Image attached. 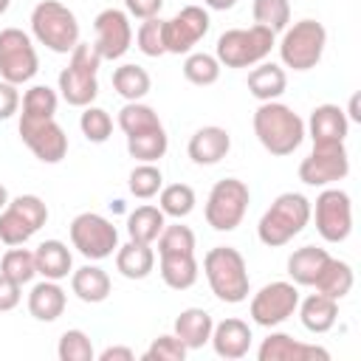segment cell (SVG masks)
I'll list each match as a JSON object with an SVG mask.
<instances>
[{
  "mask_svg": "<svg viewBox=\"0 0 361 361\" xmlns=\"http://www.w3.org/2000/svg\"><path fill=\"white\" fill-rule=\"evenodd\" d=\"M350 130V118L338 104H319L310 110V118L305 124V133L310 135L313 147L322 144H344Z\"/></svg>",
  "mask_w": 361,
  "mask_h": 361,
  "instance_id": "d6986e66",
  "label": "cell"
},
{
  "mask_svg": "<svg viewBox=\"0 0 361 361\" xmlns=\"http://www.w3.org/2000/svg\"><path fill=\"white\" fill-rule=\"evenodd\" d=\"M330 259V254L319 245H302L296 248L290 257H288V276L293 285H302V288H313L316 276L322 274L324 262Z\"/></svg>",
  "mask_w": 361,
  "mask_h": 361,
  "instance_id": "f1b7e54d",
  "label": "cell"
},
{
  "mask_svg": "<svg viewBox=\"0 0 361 361\" xmlns=\"http://www.w3.org/2000/svg\"><path fill=\"white\" fill-rule=\"evenodd\" d=\"M251 203V192L248 183L240 178H223L212 186L206 206H203V217L214 231H234Z\"/></svg>",
  "mask_w": 361,
  "mask_h": 361,
  "instance_id": "ba28073f",
  "label": "cell"
},
{
  "mask_svg": "<svg viewBox=\"0 0 361 361\" xmlns=\"http://www.w3.org/2000/svg\"><path fill=\"white\" fill-rule=\"evenodd\" d=\"M310 217L316 220V231L324 243H344L353 231V200L338 186H324L310 206Z\"/></svg>",
  "mask_w": 361,
  "mask_h": 361,
  "instance_id": "7c38bea8",
  "label": "cell"
},
{
  "mask_svg": "<svg viewBox=\"0 0 361 361\" xmlns=\"http://www.w3.org/2000/svg\"><path fill=\"white\" fill-rule=\"evenodd\" d=\"M127 186L138 200H149V197H155L161 192L164 175H161V169L155 164H138V166H133V172L127 178Z\"/></svg>",
  "mask_w": 361,
  "mask_h": 361,
  "instance_id": "b9f144b4",
  "label": "cell"
},
{
  "mask_svg": "<svg viewBox=\"0 0 361 361\" xmlns=\"http://www.w3.org/2000/svg\"><path fill=\"white\" fill-rule=\"evenodd\" d=\"M124 8L135 20H149V17H158L161 14L164 0H124Z\"/></svg>",
  "mask_w": 361,
  "mask_h": 361,
  "instance_id": "681fc988",
  "label": "cell"
},
{
  "mask_svg": "<svg viewBox=\"0 0 361 361\" xmlns=\"http://www.w3.org/2000/svg\"><path fill=\"white\" fill-rule=\"evenodd\" d=\"M65 305H68V293L54 279L37 282L28 293V313L37 322H56L65 313Z\"/></svg>",
  "mask_w": 361,
  "mask_h": 361,
  "instance_id": "7402d4cb",
  "label": "cell"
},
{
  "mask_svg": "<svg viewBox=\"0 0 361 361\" xmlns=\"http://www.w3.org/2000/svg\"><path fill=\"white\" fill-rule=\"evenodd\" d=\"M212 330H214V319H212L209 310H203V307H186V310L178 313L172 333L186 344V350H200L203 344H209Z\"/></svg>",
  "mask_w": 361,
  "mask_h": 361,
  "instance_id": "cb8c5ba5",
  "label": "cell"
},
{
  "mask_svg": "<svg viewBox=\"0 0 361 361\" xmlns=\"http://www.w3.org/2000/svg\"><path fill=\"white\" fill-rule=\"evenodd\" d=\"M20 290H23V285H17L6 274H0V313H8V310H14L20 305V299H23Z\"/></svg>",
  "mask_w": 361,
  "mask_h": 361,
  "instance_id": "c3c4849f",
  "label": "cell"
},
{
  "mask_svg": "<svg viewBox=\"0 0 361 361\" xmlns=\"http://www.w3.org/2000/svg\"><path fill=\"white\" fill-rule=\"evenodd\" d=\"M186 353H189L186 344H183L175 333H164V336H158V338L147 347L144 361H183Z\"/></svg>",
  "mask_w": 361,
  "mask_h": 361,
  "instance_id": "bcb514c9",
  "label": "cell"
},
{
  "mask_svg": "<svg viewBox=\"0 0 361 361\" xmlns=\"http://www.w3.org/2000/svg\"><path fill=\"white\" fill-rule=\"evenodd\" d=\"M234 3L237 0H203V6H209L214 11H228V8H234Z\"/></svg>",
  "mask_w": 361,
  "mask_h": 361,
  "instance_id": "816d5d0a",
  "label": "cell"
},
{
  "mask_svg": "<svg viewBox=\"0 0 361 361\" xmlns=\"http://www.w3.org/2000/svg\"><path fill=\"white\" fill-rule=\"evenodd\" d=\"M34 262H37V274L42 279H65L73 271V254L62 240H42L34 251Z\"/></svg>",
  "mask_w": 361,
  "mask_h": 361,
  "instance_id": "603a6c76",
  "label": "cell"
},
{
  "mask_svg": "<svg viewBox=\"0 0 361 361\" xmlns=\"http://www.w3.org/2000/svg\"><path fill=\"white\" fill-rule=\"evenodd\" d=\"M212 17L203 6H183L175 17L164 20V48L166 54H192V48L209 34Z\"/></svg>",
  "mask_w": 361,
  "mask_h": 361,
  "instance_id": "9a60e30c",
  "label": "cell"
},
{
  "mask_svg": "<svg viewBox=\"0 0 361 361\" xmlns=\"http://www.w3.org/2000/svg\"><path fill=\"white\" fill-rule=\"evenodd\" d=\"M169 149V135L161 127H152V130H144V133H133L127 135V152L130 158H135L138 164H155L166 155Z\"/></svg>",
  "mask_w": 361,
  "mask_h": 361,
  "instance_id": "4dcf8cb0",
  "label": "cell"
},
{
  "mask_svg": "<svg viewBox=\"0 0 361 361\" xmlns=\"http://www.w3.org/2000/svg\"><path fill=\"white\" fill-rule=\"evenodd\" d=\"M288 87V73L276 62H259L248 73V93L257 102H276Z\"/></svg>",
  "mask_w": 361,
  "mask_h": 361,
  "instance_id": "484cf974",
  "label": "cell"
},
{
  "mask_svg": "<svg viewBox=\"0 0 361 361\" xmlns=\"http://www.w3.org/2000/svg\"><path fill=\"white\" fill-rule=\"evenodd\" d=\"M166 226V214L158 209V206H135L130 214H127V234L130 240L135 243H147L152 245L158 240V234L164 231Z\"/></svg>",
  "mask_w": 361,
  "mask_h": 361,
  "instance_id": "1f68e13d",
  "label": "cell"
},
{
  "mask_svg": "<svg viewBox=\"0 0 361 361\" xmlns=\"http://www.w3.org/2000/svg\"><path fill=\"white\" fill-rule=\"evenodd\" d=\"M350 172V155L344 144H322L313 147L307 158L299 164V180L305 186H330L344 180Z\"/></svg>",
  "mask_w": 361,
  "mask_h": 361,
  "instance_id": "2e32d148",
  "label": "cell"
},
{
  "mask_svg": "<svg viewBox=\"0 0 361 361\" xmlns=\"http://www.w3.org/2000/svg\"><path fill=\"white\" fill-rule=\"evenodd\" d=\"M39 56L34 48V37L23 28H3L0 31V79L11 85H25L37 76Z\"/></svg>",
  "mask_w": 361,
  "mask_h": 361,
  "instance_id": "8fae6325",
  "label": "cell"
},
{
  "mask_svg": "<svg viewBox=\"0 0 361 361\" xmlns=\"http://www.w3.org/2000/svg\"><path fill=\"white\" fill-rule=\"evenodd\" d=\"M93 45L99 51L102 59H121L130 45H133V25H130V14L121 8H104L96 14L93 20Z\"/></svg>",
  "mask_w": 361,
  "mask_h": 361,
  "instance_id": "e0dca14e",
  "label": "cell"
},
{
  "mask_svg": "<svg viewBox=\"0 0 361 361\" xmlns=\"http://www.w3.org/2000/svg\"><path fill=\"white\" fill-rule=\"evenodd\" d=\"M20 104H23V116H48V118H54L56 107H59V96L48 85H31Z\"/></svg>",
  "mask_w": 361,
  "mask_h": 361,
  "instance_id": "7bdbcfd3",
  "label": "cell"
},
{
  "mask_svg": "<svg viewBox=\"0 0 361 361\" xmlns=\"http://www.w3.org/2000/svg\"><path fill=\"white\" fill-rule=\"evenodd\" d=\"M251 14H254V23L257 25L279 34L290 23V3L288 0H254Z\"/></svg>",
  "mask_w": 361,
  "mask_h": 361,
  "instance_id": "f35d334b",
  "label": "cell"
},
{
  "mask_svg": "<svg viewBox=\"0 0 361 361\" xmlns=\"http://www.w3.org/2000/svg\"><path fill=\"white\" fill-rule=\"evenodd\" d=\"M259 361H330V353L319 344H305L296 341L288 333H268V338H262L259 350H257Z\"/></svg>",
  "mask_w": 361,
  "mask_h": 361,
  "instance_id": "ac0fdd59",
  "label": "cell"
},
{
  "mask_svg": "<svg viewBox=\"0 0 361 361\" xmlns=\"http://www.w3.org/2000/svg\"><path fill=\"white\" fill-rule=\"evenodd\" d=\"M228 149H231V135L226 127H217V124H206V127L195 130L186 144V152L197 166L220 164L228 155Z\"/></svg>",
  "mask_w": 361,
  "mask_h": 361,
  "instance_id": "ffe728a7",
  "label": "cell"
},
{
  "mask_svg": "<svg viewBox=\"0 0 361 361\" xmlns=\"http://www.w3.org/2000/svg\"><path fill=\"white\" fill-rule=\"evenodd\" d=\"M56 355H59V361H93L96 358V350H93L90 336L85 330L73 327V330H65L59 336Z\"/></svg>",
  "mask_w": 361,
  "mask_h": 361,
  "instance_id": "60d3db41",
  "label": "cell"
},
{
  "mask_svg": "<svg viewBox=\"0 0 361 361\" xmlns=\"http://www.w3.org/2000/svg\"><path fill=\"white\" fill-rule=\"evenodd\" d=\"M104 59L99 56L93 42H76L68 59V68L59 71V96L71 107H87L99 96V65Z\"/></svg>",
  "mask_w": 361,
  "mask_h": 361,
  "instance_id": "277c9868",
  "label": "cell"
},
{
  "mask_svg": "<svg viewBox=\"0 0 361 361\" xmlns=\"http://www.w3.org/2000/svg\"><path fill=\"white\" fill-rule=\"evenodd\" d=\"M17 110H20V90H17V85L0 79V121L11 118Z\"/></svg>",
  "mask_w": 361,
  "mask_h": 361,
  "instance_id": "7dc6e473",
  "label": "cell"
},
{
  "mask_svg": "<svg viewBox=\"0 0 361 361\" xmlns=\"http://www.w3.org/2000/svg\"><path fill=\"white\" fill-rule=\"evenodd\" d=\"M8 6H11V0H0V14H6V11H8Z\"/></svg>",
  "mask_w": 361,
  "mask_h": 361,
  "instance_id": "11a10c76",
  "label": "cell"
},
{
  "mask_svg": "<svg viewBox=\"0 0 361 361\" xmlns=\"http://www.w3.org/2000/svg\"><path fill=\"white\" fill-rule=\"evenodd\" d=\"M155 268V251L147 243H124L116 248V271L127 279H147Z\"/></svg>",
  "mask_w": 361,
  "mask_h": 361,
  "instance_id": "83f0119b",
  "label": "cell"
},
{
  "mask_svg": "<svg viewBox=\"0 0 361 361\" xmlns=\"http://www.w3.org/2000/svg\"><path fill=\"white\" fill-rule=\"evenodd\" d=\"M0 274H6L8 279H14L17 285H28L37 276V262H34V251L11 245L3 259H0Z\"/></svg>",
  "mask_w": 361,
  "mask_h": 361,
  "instance_id": "8d00e7d4",
  "label": "cell"
},
{
  "mask_svg": "<svg viewBox=\"0 0 361 361\" xmlns=\"http://www.w3.org/2000/svg\"><path fill=\"white\" fill-rule=\"evenodd\" d=\"M353 282H355V276H353L350 262L330 257V259L324 262L322 274L316 276L313 288H316L319 293H324V296H330V299H336V302H338V299H344V296L353 290Z\"/></svg>",
  "mask_w": 361,
  "mask_h": 361,
  "instance_id": "d6a6232c",
  "label": "cell"
},
{
  "mask_svg": "<svg viewBox=\"0 0 361 361\" xmlns=\"http://www.w3.org/2000/svg\"><path fill=\"white\" fill-rule=\"evenodd\" d=\"M251 338H254V336H251L248 322L231 316V319H223V322L214 324L209 341H212V347H214V353H217L220 358L234 361V358L248 355V350H251Z\"/></svg>",
  "mask_w": 361,
  "mask_h": 361,
  "instance_id": "44dd1931",
  "label": "cell"
},
{
  "mask_svg": "<svg viewBox=\"0 0 361 361\" xmlns=\"http://www.w3.org/2000/svg\"><path fill=\"white\" fill-rule=\"evenodd\" d=\"M327 45V31L319 20H299L282 31L279 39V59L285 68L293 71H310L322 62Z\"/></svg>",
  "mask_w": 361,
  "mask_h": 361,
  "instance_id": "52a82bcc",
  "label": "cell"
},
{
  "mask_svg": "<svg viewBox=\"0 0 361 361\" xmlns=\"http://www.w3.org/2000/svg\"><path fill=\"white\" fill-rule=\"evenodd\" d=\"M296 310H299L302 327L310 330V333H316V336L327 333L336 324V319H338V302L330 299V296H324V293H319V290L310 293L307 299H302Z\"/></svg>",
  "mask_w": 361,
  "mask_h": 361,
  "instance_id": "d4e9b609",
  "label": "cell"
},
{
  "mask_svg": "<svg viewBox=\"0 0 361 361\" xmlns=\"http://www.w3.org/2000/svg\"><path fill=\"white\" fill-rule=\"evenodd\" d=\"M20 138L42 164H59L68 155V135L56 118L20 113Z\"/></svg>",
  "mask_w": 361,
  "mask_h": 361,
  "instance_id": "5bb4252c",
  "label": "cell"
},
{
  "mask_svg": "<svg viewBox=\"0 0 361 361\" xmlns=\"http://www.w3.org/2000/svg\"><path fill=\"white\" fill-rule=\"evenodd\" d=\"M276 45V34L262 28V25H248V28H228L217 37L214 56L223 68H254L265 62L271 48Z\"/></svg>",
  "mask_w": 361,
  "mask_h": 361,
  "instance_id": "8992f818",
  "label": "cell"
},
{
  "mask_svg": "<svg viewBox=\"0 0 361 361\" xmlns=\"http://www.w3.org/2000/svg\"><path fill=\"white\" fill-rule=\"evenodd\" d=\"M254 135L271 155H290L305 141V121L282 102H259L254 110Z\"/></svg>",
  "mask_w": 361,
  "mask_h": 361,
  "instance_id": "6da1fadb",
  "label": "cell"
},
{
  "mask_svg": "<svg viewBox=\"0 0 361 361\" xmlns=\"http://www.w3.org/2000/svg\"><path fill=\"white\" fill-rule=\"evenodd\" d=\"M135 358V353L130 350V347H104L102 353H99V361H133Z\"/></svg>",
  "mask_w": 361,
  "mask_h": 361,
  "instance_id": "f907efd6",
  "label": "cell"
},
{
  "mask_svg": "<svg viewBox=\"0 0 361 361\" xmlns=\"http://www.w3.org/2000/svg\"><path fill=\"white\" fill-rule=\"evenodd\" d=\"M220 62L214 54H206V51H192L186 54L183 59V79L197 85V87H209L220 79Z\"/></svg>",
  "mask_w": 361,
  "mask_h": 361,
  "instance_id": "d590c367",
  "label": "cell"
},
{
  "mask_svg": "<svg viewBox=\"0 0 361 361\" xmlns=\"http://www.w3.org/2000/svg\"><path fill=\"white\" fill-rule=\"evenodd\" d=\"M113 87H116V93H118L124 102H141V99L149 93L152 79H149V73H147L141 65L124 62V65H118V68L113 71Z\"/></svg>",
  "mask_w": 361,
  "mask_h": 361,
  "instance_id": "836d02e7",
  "label": "cell"
},
{
  "mask_svg": "<svg viewBox=\"0 0 361 361\" xmlns=\"http://www.w3.org/2000/svg\"><path fill=\"white\" fill-rule=\"evenodd\" d=\"M31 37L54 54H71L79 42V20L59 0H39L31 11Z\"/></svg>",
  "mask_w": 361,
  "mask_h": 361,
  "instance_id": "5b68a950",
  "label": "cell"
},
{
  "mask_svg": "<svg viewBox=\"0 0 361 361\" xmlns=\"http://www.w3.org/2000/svg\"><path fill=\"white\" fill-rule=\"evenodd\" d=\"M195 231L189 226H164V231L158 234V254H195Z\"/></svg>",
  "mask_w": 361,
  "mask_h": 361,
  "instance_id": "ee69618b",
  "label": "cell"
},
{
  "mask_svg": "<svg viewBox=\"0 0 361 361\" xmlns=\"http://www.w3.org/2000/svg\"><path fill=\"white\" fill-rule=\"evenodd\" d=\"M8 200H11V197H8V189H6L3 183H0V212L6 209V203H8Z\"/></svg>",
  "mask_w": 361,
  "mask_h": 361,
  "instance_id": "db71d44e",
  "label": "cell"
},
{
  "mask_svg": "<svg viewBox=\"0 0 361 361\" xmlns=\"http://www.w3.org/2000/svg\"><path fill=\"white\" fill-rule=\"evenodd\" d=\"M161 279L172 290H186L197 282V259L195 254H158Z\"/></svg>",
  "mask_w": 361,
  "mask_h": 361,
  "instance_id": "f546056e",
  "label": "cell"
},
{
  "mask_svg": "<svg viewBox=\"0 0 361 361\" xmlns=\"http://www.w3.org/2000/svg\"><path fill=\"white\" fill-rule=\"evenodd\" d=\"M350 116L347 118H353V121H361V113H358V96H350V110H347Z\"/></svg>",
  "mask_w": 361,
  "mask_h": 361,
  "instance_id": "f5cc1de1",
  "label": "cell"
},
{
  "mask_svg": "<svg viewBox=\"0 0 361 361\" xmlns=\"http://www.w3.org/2000/svg\"><path fill=\"white\" fill-rule=\"evenodd\" d=\"M195 203H197V197L189 183H169V186H161V192H158V209L175 220L189 217L195 212Z\"/></svg>",
  "mask_w": 361,
  "mask_h": 361,
  "instance_id": "e575fe53",
  "label": "cell"
},
{
  "mask_svg": "<svg viewBox=\"0 0 361 361\" xmlns=\"http://www.w3.org/2000/svg\"><path fill=\"white\" fill-rule=\"evenodd\" d=\"M48 220V206L37 195H17L0 212V243L25 245Z\"/></svg>",
  "mask_w": 361,
  "mask_h": 361,
  "instance_id": "30bf717a",
  "label": "cell"
},
{
  "mask_svg": "<svg viewBox=\"0 0 361 361\" xmlns=\"http://www.w3.org/2000/svg\"><path fill=\"white\" fill-rule=\"evenodd\" d=\"M68 234H71V245L90 262L107 259L118 248V228L113 226V220L96 212L76 214L68 226Z\"/></svg>",
  "mask_w": 361,
  "mask_h": 361,
  "instance_id": "9c48e42d",
  "label": "cell"
},
{
  "mask_svg": "<svg viewBox=\"0 0 361 361\" xmlns=\"http://www.w3.org/2000/svg\"><path fill=\"white\" fill-rule=\"evenodd\" d=\"M135 45L144 56H164L166 54V48H164V20H158V17L141 20V25L135 31Z\"/></svg>",
  "mask_w": 361,
  "mask_h": 361,
  "instance_id": "f6af8a7d",
  "label": "cell"
},
{
  "mask_svg": "<svg viewBox=\"0 0 361 361\" xmlns=\"http://www.w3.org/2000/svg\"><path fill=\"white\" fill-rule=\"evenodd\" d=\"M118 127H121L124 135H133V133H144V130L161 127V118H158V113L149 104H144V102H127L118 110Z\"/></svg>",
  "mask_w": 361,
  "mask_h": 361,
  "instance_id": "74e56055",
  "label": "cell"
},
{
  "mask_svg": "<svg viewBox=\"0 0 361 361\" xmlns=\"http://www.w3.org/2000/svg\"><path fill=\"white\" fill-rule=\"evenodd\" d=\"M299 307V290L293 282H285V279H276V282H268L262 285L254 296H251V305H248V316L254 324L259 327H279L282 322H288Z\"/></svg>",
  "mask_w": 361,
  "mask_h": 361,
  "instance_id": "4fadbf2b",
  "label": "cell"
},
{
  "mask_svg": "<svg viewBox=\"0 0 361 361\" xmlns=\"http://www.w3.org/2000/svg\"><path fill=\"white\" fill-rule=\"evenodd\" d=\"M307 223H310V200L299 192H282L259 217L257 237L262 245L279 248L288 245L296 234H302Z\"/></svg>",
  "mask_w": 361,
  "mask_h": 361,
  "instance_id": "3957f363",
  "label": "cell"
},
{
  "mask_svg": "<svg viewBox=\"0 0 361 361\" xmlns=\"http://www.w3.org/2000/svg\"><path fill=\"white\" fill-rule=\"evenodd\" d=\"M79 130L82 135L90 141V144H104L113 133V118L104 107H96V104H87L82 107V116H79Z\"/></svg>",
  "mask_w": 361,
  "mask_h": 361,
  "instance_id": "ab89813d",
  "label": "cell"
},
{
  "mask_svg": "<svg viewBox=\"0 0 361 361\" xmlns=\"http://www.w3.org/2000/svg\"><path fill=\"white\" fill-rule=\"evenodd\" d=\"M110 276L104 268L99 265H82L76 271H71V290L76 293V299L87 302V305H99L110 296Z\"/></svg>",
  "mask_w": 361,
  "mask_h": 361,
  "instance_id": "4316f807",
  "label": "cell"
},
{
  "mask_svg": "<svg viewBox=\"0 0 361 361\" xmlns=\"http://www.w3.org/2000/svg\"><path fill=\"white\" fill-rule=\"evenodd\" d=\"M203 274L212 293L226 305H240L251 293V276L243 254L231 245H214L203 257Z\"/></svg>",
  "mask_w": 361,
  "mask_h": 361,
  "instance_id": "7a4b0ae2",
  "label": "cell"
}]
</instances>
